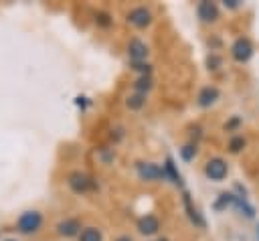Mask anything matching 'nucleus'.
Wrapping results in <instances>:
<instances>
[{
	"label": "nucleus",
	"mask_w": 259,
	"mask_h": 241,
	"mask_svg": "<svg viewBox=\"0 0 259 241\" xmlns=\"http://www.w3.org/2000/svg\"><path fill=\"white\" fill-rule=\"evenodd\" d=\"M42 225H45L42 213H40L38 209H28V211H24V213L18 215V219H16V223H14V229H16V233L22 235V237H32V235L40 233Z\"/></svg>",
	"instance_id": "nucleus-1"
},
{
	"label": "nucleus",
	"mask_w": 259,
	"mask_h": 241,
	"mask_svg": "<svg viewBox=\"0 0 259 241\" xmlns=\"http://www.w3.org/2000/svg\"><path fill=\"white\" fill-rule=\"evenodd\" d=\"M67 186L75 192V194H89V192H95L99 188V184L95 182V178L85 172V170H71L67 174Z\"/></svg>",
	"instance_id": "nucleus-2"
},
{
	"label": "nucleus",
	"mask_w": 259,
	"mask_h": 241,
	"mask_svg": "<svg viewBox=\"0 0 259 241\" xmlns=\"http://www.w3.org/2000/svg\"><path fill=\"white\" fill-rule=\"evenodd\" d=\"M154 22V12L150 6H144V4H138L134 8H130L125 12V24L136 28V30H144V28H150Z\"/></svg>",
	"instance_id": "nucleus-3"
},
{
	"label": "nucleus",
	"mask_w": 259,
	"mask_h": 241,
	"mask_svg": "<svg viewBox=\"0 0 259 241\" xmlns=\"http://www.w3.org/2000/svg\"><path fill=\"white\" fill-rule=\"evenodd\" d=\"M202 174L210 182H223L229 174V162L221 156H210L202 166Z\"/></svg>",
	"instance_id": "nucleus-4"
},
{
	"label": "nucleus",
	"mask_w": 259,
	"mask_h": 241,
	"mask_svg": "<svg viewBox=\"0 0 259 241\" xmlns=\"http://www.w3.org/2000/svg\"><path fill=\"white\" fill-rule=\"evenodd\" d=\"M136 174H138V178L144 180V182H164V180H166L164 168L158 166L156 162L138 160V162H136Z\"/></svg>",
	"instance_id": "nucleus-5"
},
{
	"label": "nucleus",
	"mask_w": 259,
	"mask_h": 241,
	"mask_svg": "<svg viewBox=\"0 0 259 241\" xmlns=\"http://www.w3.org/2000/svg\"><path fill=\"white\" fill-rule=\"evenodd\" d=\"M125 55L130 59V63H146L150 57V47L148 43H144L138 36H132L125 45Z\"/></svg>",
	"instance_id": "nucleus-6"
},
{
	"label": "nucleus",
	"mask_w": 259,
	"mask_h": 241,
	"mask_svg": "<svg viewBox=\"0 0 259 241\" xmlns=\"http://www.w3.org/2000/svg\"><path fill=\"white\" fill-rule=\"evenodd\" d=\"M253 43L247 38V36H237L235 41H233V45H231V49H229V53H231V59L235 61V63H247L251 57H253Z\"/></svg>",
	"instance_id": "nucleus-7"
},
{
	"label": "nucleus",
	"mask_w": 259,
	"mask_h": 241,
	"mask_svg": "<svg viewBox=\"0 0 259 241\" xmlns=\"http://www.w3.org/2000/svg\"><path fill=\"white\" fill-rule=\"evenodd\" d=\"M196 18L202 24H214V22H219V18H221L219 4L217 2H210V0H200L196 4Z\"/></svg>",
	"instance_id": "nucleus-8"
},
{
	"label": "nucleus",
	"mask_w": 259,
	"mask_h": 241,
	"mask_svg": "<svg viewBox=\"0 0 259 241\" xmlns=\"http://www.w3.org/2000/svg\"><path fill=\"white\" fill-rule=\"evenodd\" d=\"M81 229H83V223L79 217H65L55 225V233L63 239H73V237L77 239Z\"/></svg>",
	"instance_id": "nucleus-9"
},
{
	"label": "nucleus",
	"mask_w": 259,
	"mask_h": 241,
	"mask_svg": "<svg viewBox=\"0 0 259 241\" xmlns=\"http://www.w3.org/2000/svg\"><path fill=\"white\" fill-rule=\"evenodd\" d=\"M160 227H162V221H160V217L154 215V213H146V215H142V217L136 221V229H138V233L144 235V237H154V235H158V233H160Z\"/></svg>",
	"instance_id": "nucleus-10"
},
{
	"label": "nucleus",
	"mask_w": 259,
	"mask_h": 241,
	"mask_svg": "<svg viewBox=\"0 0 259 241\" xmlns=\"http://www.w3.org/2000/svg\"><path fill=\"white\" fill-rule=\"evenodd\" d=\"M221 99V89L217 85H204L198 89L196 93V105L200 109H208L210 105H214Z\"/></svg>",
	"instance_id": "nucleus-11"
},
{
	"label": "nucleus",
	"mask_w": 259,
	"mask_h": 241,
	"mask_svg": "<svg viewBox=\"0 0 259 241\" xmlns=\"http://www.w3.org/2000/svg\"><path fill=\"white\" fill-rule=\"evenodd\" d=\"M182 203H184V209H186V215H188L190 223H192L194 227H198V229H204V227H206V221H204V217L200 215V211L192 205V200H190V194H188V192H184V194H182Z\"/></svg>",
	"instance_id": "nucleus-12"
},
{
	"label": "nucleus",
	"mask_w": 259,
	"mask_h": 241,
	"mask_svg": "<svg viewBox=\"0 0 259 241\" xmlns=\"http://www.w3.org/2000/svg\"><path fill=\"white\" fill-rule=\"evenodd\" d=\"M152 89H154V79H152V75H142V77H136V79L132 81V91H134V93L148 95Z\"/></svg>",
	"instance_id": "nucleus-13"
},
{
	"label": "nucleus",
	"mask_w": 259,
	"mask_h": 241,
	"mask_svg": "<svg viewBox=\"0 0 259 241\" xmlns=\"http://www.w3.org/2000/svg\"><path fill=\"white\" fill-rule=\"evenodd\" d=\"M162 168H164L166 180H170V182L176 184V186H182V174H180V170L176 168V164H174V160H172L170 156L166 158V162L162 164Z\"/></svg>",
	"instance_id": "nucleus-14"
},
{
	"label": "nucleus",
	"mask_w": 259,
	"mask_h": 241,
	"mask_svg": "<svg viewBox=\"0 0 259 241\" xmlns=\"http://www.w3.org/2000/svg\"><path fill=\"white\" fill-rule=\"evenodd\" d=\"M77 241H103V231L95 225H85L77 237Z\"/></svg>",
	"instance_id": "nucleus-15"
},
{
	"label": "nucleus",
	"mask_w": 259,
	"mask_h": 241,
	"mask_svg": "<svg viewBox=\"0 0 259 241\" xmlns=\"http://www.w3.org/2000/svg\"><path fill=\"white\" fill-rule=\"evenodd\" d=\"M146 103H148V95H142V93H130L127 97H125V107L130 109V111H140V109H144L146 107Z\"/></svg>",
	"instance_id": "nucleus-16"
},
{
	"label": "nucleus",
	"mask_w": 259,
	"mask_h": 241,
	"mask_svg": "<svg viewBox=\"0 0 259 241\" xmlns=\"http://www.w3.org/2000/svg\"><path fill=\"white\" fill-rule=\"evenodd\" d=\"M93 24L101 30H107V28L113 26V16L107 10H95L93 12Z\"/></svg>",
	"instance_id": "nucleus-17"
},
{
	"label": "nucleus",
	"mask_w": 259,
	"mask_h": 241,
	"mask_svg": "<svg viewBox=\"0 0 259 241\" xmlns=\"http://www.w3.org/2000/svg\"><path fill=\"white\" fill-rule=\"evenodd\" d=\"M178 154H180V158H182L184 162H192V160L198 156V144L190 140V142H186V144L180 146Z\"/></svg>",
	"instance_id": "nucleus-18"
},
{
	"label": "nucleus",
	"mask_w": 259,
	"mask_h": 241,
	"mask_svg": "<svg viewBox=\"0 0 259 241\" xmlns=\"http://www.w3.org/2000/svg\"><path fill=\"white\" fill-rule=\"evenodd\" d=\"M245 146H247V140H245L241 134L231 136V138H229V142H227V150H229L231 154H239V152H243V150H245Z\"/></svg>",
	"instance_id": "nucleus-19"
},
{
	"label": "nucleus",
	"mask_w": 259,
	"mask_h": 241,
	"mask_svg": "<svg viewBox=\"0 0 259 241\" xmlns=\"http://www.w3.org/2000/svg\"><path fill=\"white\" fill-rule=\"evenodd\" d=\"M233 207H237L239 211H241V215H245L247 219H253L255 217V211H253V207L243 198V196H235V203H233Z\"/></svg>",
	"instance_id": "nucleus-20"
},
{
	"label": "nucleus",
	"mask_w": 259,
	"mask_h": 241,
	"mask_svg": "<svg viewBox=\"0 0 259 241\" xmlns=\"http://www.w3.org/2000/svg\"><path fill=\"white\" fill-rule=\"evenodd\" d=\"M233 203H235V194L233 192H221L219 198L214 200V209L217 211H223L227 207H233Z\"/></svg>",
	"instance_id": "nucleus-21"
},
{
	"label": "nucleus",
	"mask_w": 259,
	"mask_h": 241,
	"mask_svg": "<svg viewBox=\"0 0 259 241\" xmlns=\"http://www.w3.org/2000/svg\"><path fill=\"white\" fill-rule=\"evenodd\" d=\"M221 67H223V57H221L219 53H208V55H206V69L214 73V71H219Z\"/></svg>",
	"instance_id": "nucleus-22"
},
{
	"label": "nucleus",
	"mask_w": 259,
	"mask_h": 241,
	"mask_svg": "<svg viewBox=\"0 0 259 241\" xmlns=\"http://www.w3.org/2000/svg\"><path fill=\"white\" fill-rule=\"evenodd\" d=\"M130 69L138 73V77L142 75H152V63H130Z\"/></svg>",
	"instance_id": "nucleus-23"
},
{
	"label": "nucleus",
	"mask_w": 259,
	"mask_h": 241,
	"mask_svg": "<svg viewBox=\"0 0 259 241\" xmlns=\"http://www.w3.org/2000/svg\"><path fill=\"white\" fill-rule=\"evenodd\" d=\"M241 124H243V119H241L239 115H233L229 122H225L223 130H225V132H237V130L241 128Z\"/></svg>",
	"instance_id": "nucleus-24"
},
{
	"label": "nucleus",
	"mask_w": 259,
	"mask_h": 241,
	"mask_svg": "<svg viewBox=\"0 0 259 241\" xmlns=\"http://www.w3.org/2000/svg\"><path fill=\"white\" fill-rule=\"evenodd\" d=\"M223 6L229 8V10H237V8L243 6V2L241 0H223Z\"/></svg>",
	"instance_id": "nucleus-25"
},
{
	"label": "nucleus",
	"mask_w": 259,
	"mask_h": 241,
	"mask_svg": "<svg viewBox=\"0 0 259 241\" xmlns=\"http://www.w3.org/2000/svg\"><path fill=\"white\" fill-rule=\"evenodd\" d=\"M113 241H136V239H134L130 233H119V235L113 237Z\"/></svg>",
	"instance_id": "nucleus-26"
},
{
	"label": "nucleus",
	"mask_w": 259,
	"mask_h": 241,
	"mask_svg": "<svg viewBox=\"0 0 259 241\" xmlns=\"http://www.w3.org/2000/svg\"><path fill=\"white\" fill-rule=\"evenodd\" d=\"M154 241H170L168 237H158V239H154Z\"/></svg>",
	"instance_id": "nucleus-27"
},
{
	"label": "nucleus",
	"mask_w": 259,
	"mask_h": 241,
	"mask_svg": "<svg viewBox=\"0 0 259 241\" xmlns=\"http://www.w3.org/2000/svg\"><path fill=\"white\" fill-rule=\"evenodd\" d=\"M257 237H259V227H257Z\"/></svg>",
	"instance_id": "nucleus-28"
},
{
	"label": "nucleus",
	"mask_w": 259,
	"mask_h": 241,
	"mask_svg": "<svg viewBox=\"0 0 259 241\" xmlns=\"http://www.w3.org/2000/svg\"><path fill=\"white\" fill-rule=\"evenodd\" d=\"M6 241H16V239H6Z\"/></svg>",
	"instance_id": "nucleus-29"
}]
</instances>
